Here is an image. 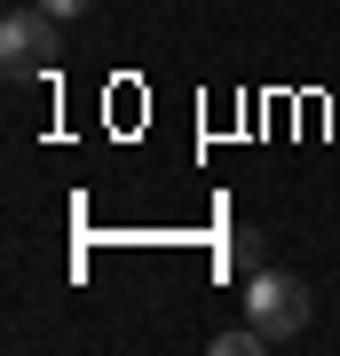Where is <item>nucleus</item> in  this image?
<instances>
[{"mask_svg": "<svg viewBox=\"0 0 340 356\" xmlns=\"http://www.w3.org/2000/svg\"><path fill=\"white\" fill-rule=\"evenodd\" d=\"M238 309L269 332V348H277V341H293V332L309 325V285L285 277V269H245V301Z\"/></svg>", "mask_w": 340, "mask_h": 356, "instance_id": "1", "label": "nucleus"}, {"mask_svg": "<svg viewBox=\"0 0 340 356\" xmlns=\"http://www.w3.org/2000/svg\"><path fill=\"white\" fill-rule=\"evenodd\" d=\"M214 348H222V356H253V348H269V332H261V325L245 317V325H229V332H214Z\"/></svg>", "mask_w": 340, "mask_h": 356, "instance_id": "3", "label": "nucleus"}, {"mask_svg": "<svg viewBox=\"0 0 340 356\" xmlns=\"http://www.w3.org/2000/svg\"><path fill=\"white\" fill-rule=\"evenodd\" d=\"M48 56H56V16L32 0L0 24V64H8V79H32V72H48Z\"/></svg>", "mask_w": 340, "mask_h": 356, "instance_id": "2", "label": "nucleus"}, {"mask_svg": "<svg viewBox=\"0 0 340 356\" xmlns=\"http://www.w3.org/2000/svg\"><path fill=\"white\" fill-rule=\"evenodd\" d=\"M229 261H238V269H261V238H253V229H238V238H229Z\"/></svg>", "mask_w": 340, "mask_h": 356, "instance_id": "4", "label": "nucleus"}, {"mask_svg": "<svg viewBox=\"0 0 340 356\" xmlns=\"http://www.w3.org/2000/svg\"><path fill=\"white\" fill-rule=\"evenodd\" d=\"M40 8H48V16H56V24H63V16H88V8H95V0H40Z\"/></svg>", "mask_w": 340, "mask_h": 356, "instance_id": "5", "label": "nucleus"}]
</instances>
